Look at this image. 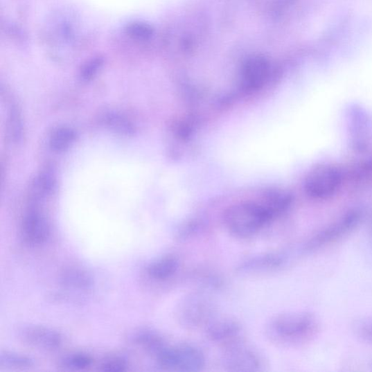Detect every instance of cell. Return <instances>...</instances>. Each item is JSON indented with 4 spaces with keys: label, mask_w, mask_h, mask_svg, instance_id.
<instances>
[{
    "label": "cell",
    "mask_w": 372,
    "mask_h": 372,
    "mask_svg": "<svg viewBox=\"0 0 372 372\" xmlns=\"http://www.w3.org/2000/svg\"><path fill=\"white\" fill-rule=\"evenodd\" d=\"M319 330V321L308 312H287L267 322L265 335L278 346H293L309 340Z\"/></svg>",
    "instance_id": "cell-1"
},
{
    "label": "cell",
    "mask_w": 372,
    "mask_h": 372,
    "mask_svg": "<svg viewBox=\"0 0 372 372\" xmlns=\"http://www.w3.org/2000/svg\"><path fill=\"white\" fill-rule=\"evenodd\" d=\"M223 221L233 236L247 239L259 233L273 220L260 202H247L230 206Z\"/></svg>",
    "instance_id": "cell-2"
},
{
    "label": "cell",
    "mask_w": 372,
    "mask_h": 372,
    "mask_svg": "<svg viewBox=\"0 0 372 372\" xmlns=\"http://www.w3.org/2000/svg\"><path fill=\"white\" fill-rule=\"evenodd\" d=\"M62 284L66 287L87 290L92 287L93 278L87 271L79 267H69L61 274Z\"/></svg>",
    "instance_id": "cell-15"
},
{
    "label": "cell",
    "mask_w": 372,
    "mask_h": 372,
    "mask_svg": "<svg viewBox=\"0 0 372 372\" xmlns=\"http://www.w3.org/2000/svg\"><path fill=\"white\" fill-rule=\"evenodd\" d=\"M16 109H12L10 113V131L14 139L19 140L21 134V123L19 115Z\"/></svg>",
    "instance_id": "cell-25"
},
{
    "label": "cell",
    "mask_w": 372,
    "mask_h": 372,
    "mask_svg": "<svg viewBox=\"0 0 372 372\" xmlns=\"http://www.w3.org/2000/svg\"><path fill=\"white\" fill-rule=\"evenodd\" d=\"M0 364L10 368L27 369L33 366L34 362L27 356L5 352L0 355Z\"/></svg>",
    "instance_id": "cell-19"
},
{
    "label": "cell",
    "mask_w": 372,
    "mask_h": 372,
    "mask_svg": "<svg viewBox=\"0 0 372 372\" xmlns=\"http://www.w3.org/2000/svg\"><path fill=\"white\" fill-rule=\"evenodd\" d=\"M271 66L265 57L253 56L247 59L242 67L241 84L245 90H259L269 80Z\"/></svg>",
    "instance_id": "cell-10"
},
{
    "label": "cell",
    "mask_w": 372,
    "mask_h": 372,
    "mask_svg": "<svg viewBox=\"0 0 372 372\" xmlns=\"http://www.w3.org/2000/svg\"><path fill=\"white\" fill-rule=\"evenodd\" d=\"M76 139V132L69 127L57 129L51 139V146L55 152H64L71 145Z\"/></svg>",
    "instance_id": "cell-18"
},
{
    "label": "cell",
    "mask_w": 372,
    "mask_h": 372,
    "mask_svg": "<svg viewBox=\"0 0 372 372\" xmlns=\"http://www.w3.org/2000/svg\"><path fill=\"white\" fill-rule=\"evenodd\" d=\"M353 327L357 337L366 344L372 345V316L355 321Z\"/></svg>",
    "instance_id": "cell-21"
},
{
    "label": "cell",
    "mask_w": 372,
    "mask_h": 372,
    "mask_svg": "<svg viewBox=\"0 0 372 372\" xmlns=\"http://www.w3.org/2000/svg\"><path fill=\"white\" fill-rule=\"evenodd\" d=\"M362 218V213L360 211L348 212L333 224L312 236L301 247V254H310L341 239L358 227Z\"/></svg>",
    "instance_id": "cell-6"
},
{
    "label": "cell",
    "mask_w": 372,
    "mask_h": 372,
    "mask_svg": "<svg viewBox=\"0 0 372 372\" xmlns=\"http://www.w3.org/2000/svg\"><path fill=\"white\" fill-rule=\"evenodd\" d=\"M28 344L42 349L55 350L61 346L62 335L58 332L40 326H28L21 333Z\"/></svg>",
    "instance_id": "cell-12"
},
{
    "label": "cell",
    "mask_w": 372,
    "mask_h": 372,
    "mask_svg": "<svg viewBox=\"0 0 372 372\" xmlns=\"http://www.w3.org/2000/svg\"><path fill=\"white\" fill-rule=\"evenodd\" d=\"M93 360L91 356L83 353H77L66 357L63 365L70 369L81 370L91 365Z\"/></svg>",
    "instance_id": "cell-22"
},
{
    "label": "cell",
    "mask_w": 372,
    "mask_h": 372,
    "mask_svg": "<svg viewBox=\"0 0 372 372\" xmlns=\"http://www.w3.org/2000/svg\"><path fill=\"white\" fill-rule=\"evenodd\" d=\"M259 202L274 220L290 209L292 197L290 193L285 191L272 189L265 192Z\"/></svg>",
    "instance_id": "cell-13"
},
{
    "label": "cell",
    "mask_w": 372,
    "mask_h": 372,
    "mask_svg": "<svg viewBox=\"0 0 372 372\" xmlns=\"http://www.w3.org/2000/svg\"><path fill=\"white\" fill-rule=\"evenodd\" d=\"M180 265L179 258L176 256L168 254L150 263L147 267V273L154 280L166 281L177 274Z\"/></svg>",
    "instance_id": "cell-14"
},
{
    "label": "cell",
    "mask_w": 372,
    "mask_h": 372,
    "mask_svg": "<svg viewBox=\"0 0 372 372\" xmlns=\"http://www.w3.org/2000/svg\"><path fill=\"white\" fill-rule=\"evenodd\" d=\"M222 363L226 370L233 372H259L265 366L261 353L242 339L224 347Z\"/></svg>",
    "instance_id": "cell-5"
},
{
    "label": "cell",
    "mask_w": 372,
    "mask_h": 372,
    "mask_svg": "<svg viewBox=\"0 0 372 372\" xmlns=\"http://www.w3.org/2000/svg\"><path fill=\"white\" fill-rule=\"evenodd\" d=\"M55 185L54 177L51 174L44 172L35 180L32 187V198L35 202L42 200L52 192Z\"/></svg>",
    "instance_id": "cell-17"
},
{
    "label": "cell",
    "mask_w": 372,
    "mask_h": 372,
    "mask_svg": "<svg viewBox=\"0 0 372 372\" xmlns=\"http://www.w3.org/2000/svg\"><path fill=\"white\" fill-rule=\"evenodd\" d=\"M100 63L98 62H94L87 66L82 71V78L84 80H90L97 71Z\"/></svg>",
    "instance_id": "cell-26"
},
{
    "label": "cell",
    "mask_w": 372,
    "mask_h": 372,
    "mask_svg": "<svg viewBox=\"0 0 372 372\" xmlns=\"http://www.w3.org/2000/svg\"><path fill=\"white\" fill-rule=\"evenodd\" d=\"M202 229L197 221L185 223L176 232L175 238L178 241L186 242L195 237Z\"/></svg>",
    "instance_id": "cell-23"
},
{
    "label": "cell",
    "mask_w": 372,
    "mask_h": 372,
    "mask_svg": "<svg viewBox=\"0 0 372 372\" xmlns=\"http://www.w3.org/2000/svg\"><path fill=\"white\" fill-rule=\"evenodd\" d=\"M127 368L126 360L120 356H112L104 360L100 364V370L107 372L125 371Z\"/></svg>",
    "instance_id": "cell-24"
},
{
    "label": "cell",
    "mask_w": 372,
    "mask_h": 372,
    "mask_svg": "<svg viewBox=\"0 0 372 372\" xmlns=\"http://www.w3.org/2000/svg\"><path fill=\"white\" fill-rule=\"evenodd\" d=\"M371 240H372V225H371Z\"/></svg>",
    "instance_id": "cell-27"
},
{
    "label": "cell",
    "mask_w": 372,
    "mask_h": 372,
    "mask_svg": "<svg viewBox=\"0 0 372 372\" xmlns=\"http://www.w3.org/2000/svg\"><path fill=\"white\" fill-rule=\"evenodd\" d=\"M155 359L159 366L169 371L198 372L206 366L203 351L189 344L167 345L155 355Z\"/></svg>",
    "instance_id": "cell-4"
},
{
    "label": "cell",
    "mask_w": 372,
    "mask_h": 372,
    "mask_svg": "<svg viewBox=\"0 0 372 372\" xmlns=\"http://www.w3.org/2000/svg\"><path fill=\"white\" fill-rule=\"evenodd\" d=\"M206 337L214 344L225 347L241 339L242 326L231 317H216L204 329Z\"/></svg>",
    "instance_id": "cell-9"
},
{
    "label": "cell",
    "mask_w": 372,
    "mask_h": 372,
    "mask_svg": "<svg viewBox=\"0 0 372 372\" xmlns=\"http://www.w3.org/2000/svg\"><path fill=\"white\" fill-rule=\"evenodd\" d=\"M105 122L112 130L117 132L125 135H130L133 132L132 125L120 115L109 114L105 117Z\"/></svg>",
    "instance_id": "cell-20"
},
{
    "label": "cell",
    "mask_w": 372,
    "mask_h": 372,
    "mask_svg": "<svg viewBox=\"0 0 372 372\" xmlns=\"http://www.w3.org/2000/svg\"><path fill=\"white\" fill-rule=\"evenodd\" d=\"M136 341L154 356L168 345L166 340L161 335L152 330L140 332L136 336Z\"/></svg>",
    "instance_id": "cell-16"
},
{
    "label": "cell",
    "mask_w": 372,
    "mask_h": 372,
    "mask_svg": "<svg viewBox=\"0 0 372 372\" xmlns=\"http://www.w3.org/2000/svg\"><path fill=\"white\" fill-rule=\"evenodd\" d=\"M21 234L24 241L28 245L44 244L50 236V226L46 218L38 211H29L23 220Z\"/></svg>",
    "instance_id": "cell-11"
},
{
    "label": "cell",
    "mask_w": 372,
    "mask_h": 372,
    "mask_svg": "<svg viewBox=\"0 0 372 372\" xmlns=\"http://www.w3.org/2000/svg\"><path fill=\"white\" fill-rule=\"evenodd\" d=\"M342 181L341 172L332 166H321L307 177L305 189L312 199L325 200L335 195Z\"/></svg>",
    "instance_id": "cell-7"
},
{
    "label": "cell",
    "mask_w": 372,
    "mask_h": 372,
    "mask_svg": "<svg viewBox=\"0 0 372 372\" xmlns=\"http://www.w3.org/2000/svg\"><path fill=\"white\" fill-rule=\"evenodd\" d=\"M288 261L287 255L281 252H266L252 256L242 260L236 266V272L251 276L269 273L284 267Z\"/></svg>",
    "instance_id": "cell-8"
},
{
    "label": "cell",
    "mask_w": 372,
    "mask_h": 372,
    "mask_svg": "<svg viewBox=\"0 0 372 372\" xmlns=\"http://www.w3.org/2000/svg\"><path fill=\"white\" fill-rule=\"evenodd\" d=\"M218 317L212 297L203 291L191 292L183 297L177 309L180 324L188 330L205 329Z\"/></svg>",
    "instance_id": "cell-3"
}]
</instances>
